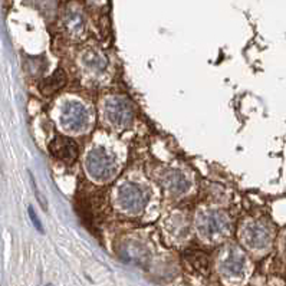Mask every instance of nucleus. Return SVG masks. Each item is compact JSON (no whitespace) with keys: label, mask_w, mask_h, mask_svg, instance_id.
<instances>
[{"label":"nucleus","mask_w":286,"mask_h":286,"mask_svg":"<svg viewBox=\"0 0 286 286\" xmlns=\"http://www.w3.org/2000/svg\"><path fill=\"white\" fill-rule=\"evenodd\" d=\"M30 180H32V186H33V190H35V194H36L38 202L40 203V206L43 207V210H48V204H46V200L43 199V196H40V193L38 191V187H36V183H35V179H33L32 173H30Z\"/></svg>","instance_id":"14"},{"label":"nucleus","mask_w":286,"mask_h":286,"mask_svg":"<svg viewBox=\"0 0 286 286\" xmlns=\"http://www.w3.org/2000/svg\"><path fill=\"white\" fill-rule=\"evenodd\" d=\"M60 124L69 131H82L88 125V111L81 102H67L60 113Z\"/></svg>","instance_id":"4"},{"label":"nucleus","mask_w":286,"mask_h":286,"mask_svg":"<svg viewBox=\"0 0 286 286\" xmlns=\"http://www.w3.org/2000/svg\"><path fill=\"white\" fill-rule=\"evenodd\" d=\"M51 156L63 163H74L78 157V144L68 137L58 136L49 143Z\"/></svg>","instance_id":"5"},{"label":"nucleus","mask_w":286,"mask_h":286,"mask_svg":"<svg viewBox=\"0 0 286 286\" xmlns=\"http://www.w3.org/2000/svg\"><path fill=\"white\" fill-rule=\"evenodd\" d=\"M28 211H29V216H30V220H32V223L35 225V227L38 229L40 233H43V226H42V223H40V220H39L38 214H36L35 210H33V207H29Z\"/></svg>","instance_id":"13"},{"label":"nucleus","mask_w":286,"mask_h":286,"mask_svg":"<svg viewBox=\"0 0 286 286\" xmlns=\"http://www.w3.org/2000/svg\"><path fill=\"white\" fill-rule=\"evenodd\" d=\"M106 120L117 128H125L133 122L134 111L133 106L125 98L121 97H111L106 99L104 106Z\"/></svg>","instance_id":"2"},{"label":"nucleus","mask_w":286,"mask_h":286,"mask_svg":"<svg viewBox=\"0 0 286 286\" xmlns=\"http://www.w3.org/2000/svg\"><path fill=\"white\" fill-rule=\"evenodd\" d=\"M184 259H186L188 266L194 272L200 273V275H209V272H210V259L204 252L191 250V252H187L184 255Z\"/></svg>","instance_id":"7"},{"label":"nucleus","mask_w":286,"mask_h":286,"mask_svg":"<svg viewBox=\"0 0 286 286\" xmlns=\"http://www.w3.org/2000/svg\"><path fill=\"white\" fill-rule=\"evenodd\" d=\"M166 186L170 191L177 193V194H183V193H186L188 190L190 183L181 173H171L167 175Z\"/></svg>","instance_id":"9"},{"label":"nucleus","mask_w":286,"mask_h":286,"mask_svg":"<svg viewBox=\"0 0 286 286\" xmlns=\"http://www.w3.org/2000/svg\"><path fill=\"white\" fill-rule=\"evenodd\" d=\"M85 168L95 181H108L115 173V160L104 148H95L85 158Z\"/></svg>","instance_id":"1"},{"label":"nucleus","mask_w":286,"mask_h":286,"mask_svg":"<svg viewBox=\"0 0 286 286\" xmlns=\"http://www.w3.org/2000/svg\"><path fill=\"white\" fill-rule=\"evenodd\" d=\"M65 83H67V74L62 69H56L52 75L46 78L45 81L39 85V88L45 95H51L53 92L60 90Z\"/></svg>","instance_id":"8"},{"label":"nucleus","mask_w":286,"mask_h":286,"mask_svg":"<svg viewBox=\"0 0 286 286\" xmlns=\"http://www.w3.org/2000/svg\"><path fill=\"white\" fill-rule=\"evenodd\" d=\"M118 203L125 211L137 214L147 206V194L140 186L125 183L118 188Z\"/></svg>","instance_id":"3"},{"label":"nucleus","mask_w":286,"mask_h":286,"mask_svg":"<svg viewBox=\"0 0 286 286\" xmlns=\"http://www.w3.org/2000/svg\"><path fill=\"white\" fill-rule=\"evenodd\" d=\"M226 226V220L222 214L218 213H209L202 218V223H200V229H202V233H204L206 236H216L223 232V229Z\"/></svg>","instance_id":"6"},{"label":"nucleus","mask_w":286,"mask_h":286,"mask_svg":"<svg viewBox=\"0 0 286 286\" xmlns=\"http://www.w3.org/2000/svg\"><path fill=\"white\" fill-rule=\"evenodd\" d=\"M83 62H85L86 67H91V68H97V69L105 68V60L102 59L98 53L95 52L85 53V56H83Z\"/></svg>","instance_id":"12"},{"label":"nucleus","mask_w":286,"mask_h":286,"mask_svg":"<svg viewBox=\"0 0 286 286\" xmlns=\"http://www.w3.org/2000/svg\"><path fill=\"white\" fill-rule=\"evenodd\" d=\"M49 286H51V285H49Z\"/></svg>","instance_id":"15"},{"label":"nucleus","mask_w":286,"mask_h":286,"mask_svg":"<svg viewBox=\"0 0 286 286\" xmlns=\"http://www.w3.org/2000/svg\"><path fill=\"white\" fill-rule=\"evenodd\" d=\"M241 269V260L237 255H230L226 260L223 262V271L230 273V275H236L237 272Z\"/></svg>","instance_id":"11"},{"label":"nucleus","mask_w":286,"mask_h":286,"mask_svg":"<svg viewBox=\"0 0 286 286\" xmlns=\"http://www.w3.org/2000/svg\"><path fill=\"white\" fill-rule=\"evenodd\" d=\"M67 28L72 30L74 33H78L83 28L82 16L79 12H69L67 16Z\"/></svg>","instance_id":"10"}]
</instances>
